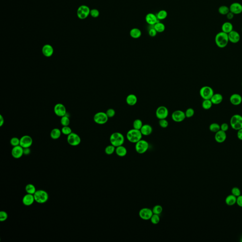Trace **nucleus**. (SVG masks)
Wrapping results in <instances>:
<instances>
[{"label": "nucleus", "instance_id": "1", "mask_svg": "<svg viewBox=\"0 0 242 242\" xmlns=\"http://www.w3.org/2000/svg\"><path fill=\"white\" fill-rule=\"evenodd\" d=\"M215 42L218 47L220 48H224L227 46L229 42L228 34L221 31L216 35Z\"/></svg>", "mask_w": 242, "mask_h": 242}, {"label": "nucleus", "instance_id": "2", "mask_svg": "<svg viewBox=\"0 0 242 242\" xmlns=\"http://www.w3.org/2000/svg\"><path fill=\"white\" fill-rule=\"evenodd\" d=\"M143 136L140 130L135 129L134 128L128 130L126 134L127 139L132 143H136L141 140Z\"/></svg>", "mask_w": 242, "mask_h": 242}, {"label": "nucleus", "instance_id": "3", "mask_svg": "<svg viewBox=\"0 0 242 242\" xmlns=\"http://www.w3.org/2000/svg\"><path fill=\"white\" fill-rule=\"evenodd\" d=\"M125 141V138L122 133L119 132H115L112 133L110 137L111 144L115 147L123 145Z\"/></svg>", "mask_w": 242, "mask_h": 242}, {"label": "nucleus", "instance_id": "4", "mask_svg": "<svg viewBox=\"0 0 242 242\" xmlns=\"http://www.w3.org/2000/svg\"><path fill=\"white\" fill-rule=\"evenodd\" d=\"M34 196L35 202L39 204L46 203L48 200V194L44 190H36L34 194Z\"/></svg>", "mask_w": 242, "mask_h": 242}, {"label": "nucleus", "instance_id": "5", "mask_svg": "<svg viewBox=\"0 0 242 242\" xmlns=\"http://www.w3.org/2000/svg\"><path fill=\"white\" fill-rule=\"evenodd\" d=\"M230 125L232 128L238 130L242 128V116L240 114H234L230 119Z\"/></svg>", "mask_w": 242, "mask_h": 242}, {"label": "nucleus", "instance_id": "6", "mask_svg": "<svg viewBox=\"0 0 242 242\" xmlns=\"http://www.w3.org/2000/svg\"><path fill=\"white\" fill-rule=\"evenodd\" d=\"M149 148V144L145 140L141 139L135 143V151L140 154L145 153L148 151Z\"/></svg>", "mask_w": 242, "mask_h": 242}, {"label": "nucleus", "instance_id": "7", "mask_svg": "<svg viewBox=\"0 0 242 242\" xmlns=\"http://www.w3.org/2000/svg\"><path fill=\"white\" fill-rule=\"evenodd\" d=\"M214 94L212 88L208 86L202 87L200 90V95L203 100L210 99Z\"/></svg>", "mask_w": 242, "mask_h": 242}, {"label": "nucleus", "instance_id": "8", "mask_svg": "<svg viewBox=\"0 0 242 242\" xmlns=\"http://www.w3.org/2000/svg\"><path fill=\"white\" fill-rule=\"evenodd\" d=\"M108 118H109L107 116L106 113L99 112L95 114L93 117V120L96 124L99 125H103L108 122Z\"/></svg>", "mask_w": 242, "mask_h": 242}, {"label": "nucleus", "instance_id": "9", "mask_svg": "<svg viewBox=\"0 0 242 242\" xmlns=\"http://www.w3.org/2000/svg\"><path fill=\"white\" fill-rule=\"evenodd\" d=\"M90 9L87 6H80L77 9V16L81 19H84L90 15Z\"/></svg>", "mask_w": 242, "mask_h": 242}, {"label": "nucleus", "instance_id": "10", "mask_svg": "<svg viewBox=\"0 0 242 242\" xmlns=\"http://www.w3.org/2000/svg\"><path fill=\"white\" fill-rule=\"evenodd\" d=\"M67 140L70 145L77 146L81 143V138L77 133L72 132L69 135H68Z\"/></svg>", "mask_w": 242, "mask_h": 242}, {"label": "nucleus", "instance_id": "11", "mask_svg": "<svg viewBox=\"0 0 242 242\" xmlns=\"http://www.w3.org/2000/svg\"><path fill=\"white\" fill-rule=\"evenodd\" d=\"M169 111L167 108L165 106H160L157 108L156 111V116L157 118L160 119H166L168 117Z\"/></svg>", "mask_w": 242, "mask_h": 242}, {"label": "nucleus", "instance_id": "12", "mask_svg": "<svg viewBox=\"0 0 242 242\" xmlns=\"http://www.w3.org/2000/svg\"><path fill=\"white\" fill-rule=\"evenodd\" d=\"M153 214L152 210L148 208H141L138 213L140 218L144 220H149Z\"/></svg>", "mask_w": 242, "mask_h": 242}, {"label": "nucleus", "instance_id": "13", "mask_svg": "<svg viewBox=\"0 0 242 242\" xmlns=\"http://www.w3.org/2000/svg\"><path fill=\"white\" fill-rule=\"evenodd\" d=\"M171 117L174 122H180L184 121L186 116L185 113L180 110L175 111L172 114Z\"/></svg>", "mask_w": 242, "mask_h": 242}, {"label": "nucleus", "instance_id": "14", "mask_svg": "<svg viewBox=\"0 0 242 242\" xmlns=\"http://www.w3.org/2000/svg\"><path fill=\"white\" fill-rule=\"evenodd\" d=\"M54 110L55 114L59 117H63L67 114L65 106L61 103L56 104L54 107Z\"/></svg>", "mask_w": 242, "mask_h": 242}, {"label": "nucleus", "instance_id": "15", "mask_svg": "<svg viewBox=\"0 0 242 242\" xmlns=\"http://www.w3.org/2000/svg\"><path fill=\"white\" fill-rule=\"evenodd\" d=\"M32 144L33 140L31 136L26 135L20 138V146L23 148H30Z\"/></svg>", "mask_w": 242, "mask_h": 242}, {"label": "nucleus", "instance_id": "16", "mask_svg": "<svg viewBox=\"0 0 242 242\" xmlns=\"http://www.w3.org/2000/svg\"><path fill=\"white\" fill-rule=\"evenodd\" d=\"M11 155L15 159H20L24 155L23 148L21 146L19 145L13 147L11 150Z\"/></svg>", "mask_w": 242, "mask_h": 242}, {"label": "nucleus", "instance_id": "17", "mask_svg": "<svg viewBox=\"0 0 242 242\" xmlns=\"http://www.w3.org/2000/svg\"><path fill=\"white\" fill-rule=\"evenodd\" d=\"M228 36L229 42L232 43L237 44L240 40L241 37L239 33L234 30L228 34Z\"/></svg>", "mask_w": 242, "mask_h": 242}, {"label": "nucleus", "instance_id": "18", "mask_svg": "<svg viewBox=\"0 0 242 242\" xmlns=\"http://www.w3.org/2000/svg\"><path fill=\"white\" fill-rule=\"evenodd\" d=\"M230 11L235 15L239 14L242 12V5L239 3H233L229 6Z\"/></svg>", "mask_w": 242, "mask_h": 242}, {"label": "nucleus", "instance_id": "19", "mask_svg": "<svg viewBox=\"0 0 242 242\" xmlns=\"http://www.w3.org/2000/svg\"><path fill=\"white\" fill-rule=\"evenodd\" d=\"M42 52L44 56L50 57L52 56L54 54V48L50 44H44L42 47Z\"/></svg>", "mask_w": 242, "mask_h": 242}, {"label": "nucleus", "instance_id": "20", "mask_svg": "<svg viewBox=\"0 0 242 242\" xmlns=\"http://www.w3.org/2000/svg\"><path fill=\"white\" fill-rule=\"evenodd\" d=\"M35 202L34 195L31 194H27L23 196L22 203L25 206H31Z\"/></svg>", "mask_w": 242, "mask_h": 242}, {"label": "nucleus", "instance_id": "21", "mask_svg": "<svg viewBox=\"0 0 242 242\" xmlns=\"http://www.w3.org/2000/svg\"><path fill=\"white\" fill-rule=\"evenodd\" d=\"M229 100L231 103L234 106H238L242 102V97L240 95L238 94H233L230 96Z\"/></svg>", "mask_w": 242, "mask_h": 242}, {"label": "nucleus", "instance_id": "22", "mask_svg": "<svg viewBox=\"0 0 242 242\" xmlns=\"http://www.w3.org/2000/svg\"><path fill=\"white\" fill-rule=\"evenodd\" d=\"M227 138L226 132L222 130H219L216 132L215 135V140L218 143H221L224 142Z\"/></svg>", "mask_w": 242, "mask_h": 242}, {"label": "nucleus", "instance_id": "23", "mask_svg": "<svg viewBox=\"0 0 242 242\" xmlns=\"http://www.w3.org/2000/svg\"><path fill=\"white\" fill-rule=\"evenodd\" d=\"M145 20L148 24L154 25L157 23L158 19L157 16L154 14L149 13L146 16Z\"/></svg>", "mask_w": 242, "mask_h": 242}, {"label": "nucleus", "instance_id": "24", "mask_svg": "<svg viewBox=\"0 0 242 242\" xmlns=\"http://www.w3.org/2000/svg\"><path fill=\"white\" fill-rule=\"evenodd\" d=\"M140 131L144 136H149L151 135L153 132V128L152 126L148 124H143Z\"/></svg>", "mask_w": 242, "mask_h": 242}, {"label": "nucleus", "instance_id": "25", "mask_svg": "<svg viewBox=\"0 0 242 242\" xmlns=\"http://www.w3.org/2000/svg\"><path fill=\"white\" fill-rule=\"evenodd\" d=\"M137 97L135 95L130 94L127 95L126 98V102L127 105L130 106H133L137 103Z\"/></svg>", "mask_w": 242, "mask_h": 242}, {"label": "nucleus", "instance_id": "26", "mask_svg": "<svg viewBox=\"0 0 242 242\" xmlns=\"http://www.w3.org/2000/svg\"><path fill=\"white\" fill-rule=\"evenodd\" d=\"M221 30L223 32L229 34L233 30V24L230 22H225L221 26Z\"/></svg>", "mask_w": 242, "mask_h": 242}, {"label": "nucleus", "instance_id": "27", "mask_svg": "<svg viewBox=\"0 0 242 242\" xmlns=\"http://www.w3.org/2000/svg\"><path fill=\"white\" fill-rule=\"evenodd\" d=\"M223 100V97L222 95L219 93L214 94L210 99L211 102L213 105H218L222 102Z\"/></svg>", "mask_w": 242, "mask_h": 242}, {"label": "nucleus", "instance_id": "28", "mask_svg": "<svg viewBox=\"0 0 242 242\" xmlns=\"http://www.w3.org/2000/svg\"><path fill=\"white\" fill-rule=\"evenodd\" d=\"M115 152L117 156L120 157H124L127 155V150L126 148L124 147V146L121 145L118 147H116Z\"/></svg>", "mask_w": 242, "mask_h": 242}, {"label": "nucleus", "instance_id": "29", "mask_svg": "<svg viewBox=\"0 0 242 242\" xmlns=\"http://www.w3.org/2000/svg\"><path fill=\"white\" fill-rule=\"evenodd\" d=\"M237 197L234 196L232 194L228 195L226 199H225V202L226 204L228 206H233L237 203Z\"/></svg>", "mask_w": 242, "mask_h": 242}, {"label": "nucleus", "instance_id": "30", "mask_svg": "<svg viewBox=\"0 0 242 242\" xmlns=\"http://www.w3.org/2000/svg\"><path fill=\"white\" fill-rule=\"evenodd\" d=\"M62 133V131L59 129L54 128L50 132V137L53 140H57L60 138Z\"/></svg>", "mask_w": 242, "mask_h": 242}, {"label": "nucleus", "instance_id": "31", "mask_svg": "<svg viewBox=\"0 0 242 242\" xmlns=\"http://www.w3.org/2000/svg\"><path fill=\"white\" fill-rule=\"evenodd\" d=\"M130 36L134 39H138L141 36V32L140 29L138 28H133L130 30Z\"/></svg>", "mask_w": 242, "mask_h": 242}, {"label": "nucleus", "instance_id": "32", "mask_svg": "<svg viewBox=\"0 0 242 242\" xmlns=\"http://www.w3.org/2000/svg\"><path fill=\"white\" fill-rule=\"evenodd\" d=\"M25 191L27 194H31L34 195L36 191V188L34 184H27L25 187Z\"/></svg>", "mask_w": 242, "mask_h": 242}, {"label": "nucleus", "instance_id": "33", "mask_svg": "<svg viewBox=\"0 0 242 242\" xmlns=\"http://www.w3.org/2000/svg\"><path fill=\"white\" fill-rule=\"evenodd\" d=\"M213 105L210 99H205L202 103V107L205 110H208L212 108Z\"/></svg>", "mask_w": 242, "mask_h": 242}, {"label": "nucleus", "instance_id": "34", "mask_svg": "<svg viewBox=\"0 0 242 242\" xmlns=\"http://www.w3.org/2000/svg\"><path fill=\"white\" fill-rule=\"evenodd\" d=\"M143 125V121L140 119H135L133 121V124H132L133 128L135 129L138 130H140Z\"/></svg>", "mask_w": 242, "mask_h": 242}, {"label": "nucleus", "instance_id": "35", "mask_svg": "<svg viewBox=\"0 0 242 242\" xmlns=\"http://www.w3.org/2000/svg\"><path fill=\"white\" fill-rule=\"evenodd\" d=\"M218 11L221 15H226L230 11V9L227 6L222 5L218 8Z\"/></svg>", "mask_w": 242, "mask_h": 242}, {"label": "nucleus", "instance_id": "36", "mask_svg": "<svg viewBox=\"0 0 242 242\" xmlns=\"http://www.w3.org/2000/svg\"><path fill=\"white\" fill-rule=\"evenodd\" d=\"M154 28H155L157 32L161 33L165 31V26L163 23L157 22V23L154 25Z\"/></svg>", "mask_w": 242, "mask_h": 242}, {"label": "nucleus", "instance_id": "37", "mask_svg": "<svg viewBox=\"0 0 242 242\" xmlns=\"http://www.w3.org/2000/svg\"><path fill=\"white\" fill-rule=\"evenodd\" d=\"M209 129L211 132L216 133L218 131H219V130H220V125H219V124H218V123L214 122V123L211 124L210 125Z\"/></svg>", "mask_w": 242, "mask_h": 242}, {"label": "nucleus", "instance_id": "38", "mask_svg": "<svg viewBox=\"0 0 242 242\" xmlns=\"http://www.w3.org/2000/svg\"><path fill=\"white\" fill-rule=\"evenodd\" d=\"M116 147H114L112 144L108 145L105 148V152L108 155H111L113 154L116 151Z\"/></svg>", "mask_w": 242, "mask_h": 242}, {"label": "nucleus", "instance_id": "39", "mask_svg": "<svg viewBox=\"0 0 242 242\" xmlns=\"http://www.w3.org/2000/svg\"><path fill=\"white\" fill-rule=\"evenodd\" d=\"M61 124L63 126H69L70 123V118H69V116L65 115V116H63V117H61Z\"/></svg>", "mask_w": 242, "mask_h": 242}, {"label": "nucleus", "instance_id": "40", "mask_svg": "<svg viewBox=\"0 0 242 242\" xmlns=\"http://www.w3.org/2000/svg\"><path fill=\"white\" fill-rule=\"evenodd\" d=\"M167 16V11H165V10H161L157 14V19L159 20L165 19Z\"/></svg>", "mask_w": 242, "mask_h": 242}, {"label": "nucleus", "instance_id": "41", "mask_svg": "<svg viewBox=\"0 0 242 242\" xmlns=\"http://www.w3.org/2000/svg\"><path fill=\"white\" fill-rule=\"evenodd\" d=\"M153 214L160 215L163 211V208L160 205H156L152 209Z\"/></svg>", "mask_w": 242, "mask_h": 242}, {"label": "nucleus", "instance_id": "42", "mask_svg": "<svg viewBox=\"0 0 242 242\" xmlns=\"http://www.w3.org/2000/svg\"><path fill=\"white\" fill-rule=\"evenodd\" d=\"M150 220H151V223L153 224L154 225H157L159 223V222H160V216H159V215L153 214L152 216L151 217Z\"/></svg>", "mask_w": 242, "mask_h": 242}, {"label": "nucleus", "instance_id": "43", "mask_svg": "<svg viewBox=\"0 0 242 242\" xmlns=\"http://www.w3.org/2000/svg\"><path fill=\"white\" fill-rule=\"evenodd\" d=\"M10 144L13 147L20 145V138L17 137H13L10 140Z\"/></svg>", "mask_w": 242, "mask_h": 242}, {"label": "nucleus", "instance_id": "44", "mask_svg": "<svg viewBox=\"0 0 242 242\" xmlns=\"http://www.w3.org/2000/svg\"><path fill=\"white\" fill-rule=\"evenodd\" d=\"M62 133L65 135H69L72 132V130L70 128L69 126H65L63 127L61 129Z\"/></svg>", "mask_w": 242, "mask_h": 242}, {"label": "nucleus", "instance_id": "45", "mask_svg": "<svg viewBox=\"0 0 242 242\" xmlns=\"http://www.w3.org/2000/svg\"><path fill=\"white\" fill-rule=\"evenodd\" d=\"M184 113L186 114V118H189L192 117L194 116L195 112L194 109L192 108H189Z\"/></svg>", "mask_w": 242, "mask_h": 242}, {"label": "nucleus", "instance_id": "46", "mask_svg": "<svg viewBox=\"0 0 242 242\" xmlns=\"http://www.w3.org/2000/svg\"><path fill=\"white\" fill-rule=\"evenodd\" d=\"M159 125L161 128H166L168 126L169 122L166 119H160L159 121Z\"/></svg>", "mask_w": 242, "mask_h": 242}, {"label": "nucleus", "instance_id": "47", "mask_svg": "<svg viewBox=\"0 0 242 242\" xmlns=\"http://www.w3.org/2000/svg\"><path fill=\"white\" fill-rule=\"evenodd\" d=\"M8 218V215L5 211H1L0 212V221L3 222L7 220Z\"/></svg>", "mask_w": 242, "mask_h": 242}, {"label": "nucleus", "instance_id": "48", "mask_svg": "<svg viewBox=\"0 0 242 242\" xmlns=\"http://www.w3.org/2000/svg\"><path fill=\"white\" fill-rule=\"evenodd\" d=\"M231 193L234 196L237 197L241 195V191L238 187H233L231 190Z\"/></svg>", "mask_w": 242, "mask_h": 242}, {"label": "nucleus", "instance_id": "49", "mask_svg": "<svg viewBox=\"0 0 242 242\" xmlns=\"http://www.w3.org/2000/svg\"><path fill=\"white\" fill-rule=\"evenodd\" d=\"M99 11L98 9H93L90 10V15L92 17L96 18L99 16Z\"/></svg>", "mask_w": 242, "mask_h": 242}, {"label": "nucleus", "instance_id": "50", "mask_svg": "<svg viewBox=\"0 0 242 242\" xmlns=\"http://www.w3.org/2000/svg\"><path fill=\"white\" fill-rule=\"evenodd\" d=\"M106 113L108 118H112L116 115V111L113 108H109L106 111Z\"/></svg>", "mask_w": 242, "mask_h": 242}, {"label": "nucleus", "instance_id": "51", "mask_svg": "<svg viewBox=\"0 0 242 242\" xmlns=\"http://www.w3.org/2000/svg\"><path fill=\"white\" fill-rule=\"evenodd\" d=\"M149 34L151 37H154L157 34V31H156L155 28H153L149 30Z\"/></svg>", "mask_w": 242, "mask_h": 242}, {"label": "nucleus", "instance_id": "52", "mask_svg": "<svg viewBox=\"0 0 242 242\" xmlns=\"http://www.w3.org/2000/svg\"><path fill=\"white\" fill-rule=\"evenodd\" d=\"M229 129V126L228 124L227 123H223L220 125V130H223L224 132H226Z\"/></svg>", "mask_w": 242, "mask_h": 242}, {"label": "nucleus", "instance_id": "53", "mask_svg": "<svg viewBox=\"0 0 242 242\" xmlns=\"http://www.w3.org/2000/svg\"><path fill=\"white\" fill-rule=\"evenodd\" d=\"M237 204L240 207H242V195H240L237 197Z\"/></svg>", "mask_w": 242, "mask_h": 242}, {"label": "nucleus", "instance_id": "54", "mask_svg": "<svg viewBox=\"0 0 242 242\" xmlns=\"http://www.w3.org/2000/svg\"><path fill=\"white\" fill-rule=\"evenodd\" d=\"M234 13H233L232 12H231V11H229V12L226 15L227 16V19L229 20H231L232 19L234 18Z\"/></svg>", "mask_w": 242, "mask_h": 242}, {"label": "nucleus", "instance_id": "55", "mask_svg": "<svg viewBox=\"0 0 242 242\" xmlns=\"http://www.w3.org/2000/svg\"><path fill=\"white\" fill-rule=\"evenodd\" d=\"M31 152V150L30 149V148H23V153H24V155H28Z\"/></svg>", "mask_w": 242, "mask_h": 242}, {"label": "nucleus", "instance_id": "56", "mask_svg": "<svg viewBox=\"0 0 242 242\" xmlns=\"http://www.w3.org/2000/svg\"><path fill=\"white\" fill-rule=\"evenodd\" d=\"M237 136L238 139L242 140V128L241 129L238 130V132L237 133Z\"/></svg>", "mask_w": 242, "mask_h": 242}, {"label": "nucleus", "instance_id": "57", "mask_svg": "<svg viewBox=\"0 0 242 242\" xmlns=\"http://www.w3.org/2000/svg\"><path fill=\"white\" fill-rule=\"evenodd\" d=\"M4 118L3 116L0 115V126L1 127L4 124Z\"/></svg>", "mask_w": 242, "mask_h": 242}, {"label": "nucleus", "instance_id": "58", "mask_svg": "<svg viewBox=\"0 0 242 242\" xmlns=\"http://www.w3.org/2000/svg\"></svg>", "mask_w": 242, "mask_h": 242}, {"label": "nucleus", "instance_id": "59", "mask_svg": "<svg viewBox=\"0 0 242 242\" xmlns=\"http://www.w3.org/2000/svg\"></svg>", "mask_w": 242, "mask_h": 242}]
</instances>
